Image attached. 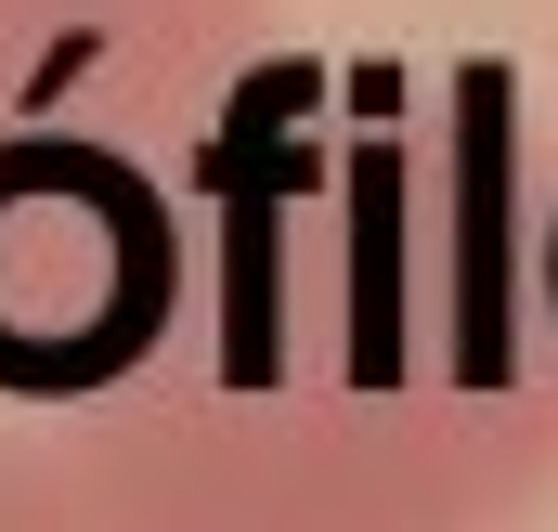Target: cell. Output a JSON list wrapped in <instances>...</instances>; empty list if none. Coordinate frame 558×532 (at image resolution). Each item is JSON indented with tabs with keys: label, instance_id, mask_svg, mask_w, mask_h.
Masks as SVG:
<instances>
[{
	"label": "cell",
	"instance_id": "6da1fadb",
	"mask_svg": "<svg viewBox=\"0 0 558 532\" xmlns=\"http://www.w3.org/2000/svg\"><path fill=\"white\" fill-rule=\"evenodd\" d=\"M105 532H533L558 494V338L533 312V156L494 65L299 78L208 208L182 312L52 415Z\"/></svg>",
	"mask_w": 558,
	"mask_h": 532
},
{
	"label": "cell",
	"instance_id": "7a4b0ae2",
	"mask_svg": "<svg viewBox=\"0 0 558 532\" xmlns=\"http://www.w3.org/2000/svg\"><path fill=\"white\" fill-rule=\"evenodd\" d=\"M286 0H0V169L143 156L208 195L299 105Z\"/></svg>",
	"mask_w": 558,
	"mask_h": 532
},
{
	"label": "cell",
	"instance_id": "3957f363",
	"mask_svg": "<svg viewBox=\"0 0 558 532\" xmlns=\"http://www.w3.org/2000/svg\"><path fill=\"white\" fill-rule=\"evenodd\" d=\"M195 208L143 156H39L0 169V402L13 415H78L156 351L182 312Z\"/></svg>",
	"mask_w": 558,
	"mask_h": 532
},
{
	"label": "cell",
	"instance_id": "277c9868",
	"mask_svg": "<svg viewBox=\"0 0 558 532\" xmlns=\"http://www.w3.org/2000/svg\"><path fill=\"white\" fill-rule=\"evenodd\" d=\"M0 532H105V520H92V494L65 481L52 428H0Z\"/></svg>",
	"mask_w": 558,
	"mask_h": 532
},
{
	"label": "cell",
	"instance_id": "5b68a950",
	"mask_svg": "<svg viewBox=\"0 0 558 532\" xmlns=\"http://www.w3.org/2000/svg\"><path fill=\"white\" fill-rule=\"evenodd\" d=\"M533 312H546V338H558V195H533Z\"/></svg>",
	"mask_w": 558,
	"mask_h": 532
}]
</instances>
